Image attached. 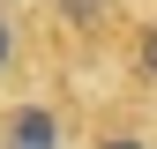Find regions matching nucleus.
<instances>
[{
	"label": "nucleus",
	"mask_w": 157,
	"mask_h": 149,
	"mask_svg": "<svg viewBox=\"0 0 157 149\" xmlns=\"http://www.w3.org/2000/svg\"><path fill=\"white\" fill-rule=\"evenodd\" d=\"M142 74H157V30L142 37Z\"/></svg>",
	"instance_id": "2"
},
{
	"label": "nucleus",
	"mask_w": 157,
	"mask_h": 149,
	"mask_svg": "<svg viewBox=\"0 0 157 149\" xmlns=\"http://www.w3.org/2000/svg\"><path fill=\"white\" fill-rule=\"evenodd\" d=\"M8 52H15V37H8V23H0V67H8Z\"/></svg>",
	"instance_id": "3"
},
{
	"label": "nucleus",
	"mask_w": 157,
	"mask_h": 149,
	"mask_svg": "<svg viewBox=\"0 0 157 149\" xmlns=\"http://www.w3.org/2000/svg\"><path fill=\"white\" fill-rule=\"evenodd\" d=\"M52 142H60L52 112H23V119H15V149H52Z\"/></svg>",
	"instance_id": "1"
},
{
	"label": "nucleus",
	"mask_w": 157,
	"mask_h": 149,
	"mask_svg": "<svg viewBox=\"0 0 157 149\" xmlns=\"http://www.w3.org/2000/svg\"><path fill=\"white\" fill-rule=\"evenodd\" d=\"M105 149H142V142H105Z\"/></svg>",
	"instance_id": "4"
}]
</instances>
